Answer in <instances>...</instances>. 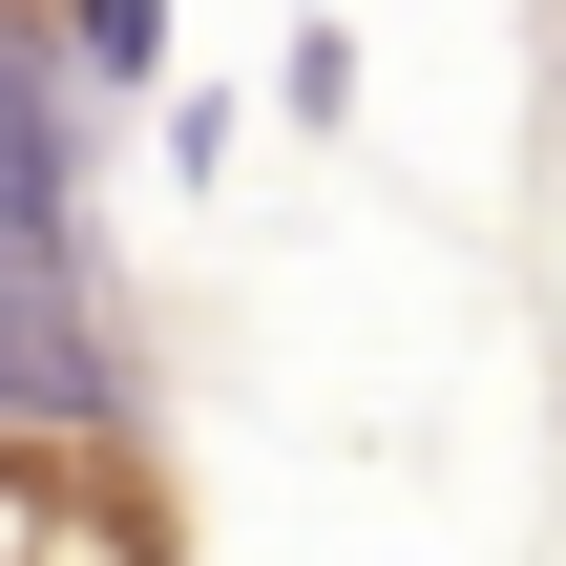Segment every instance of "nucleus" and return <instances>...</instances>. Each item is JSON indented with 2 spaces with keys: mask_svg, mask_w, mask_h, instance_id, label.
Here are the masks:
<instances>
[{
  "mask_svg": "<svg viewBox=\"0 0 566 566\" xmlns=\"http://www.w3.org/2000/svg\"><path fill=\"white\" fill-rule=\"evenodd\" d=\"M0 420H42V441H126V315H105L84 231H0Z\"/></svg>",
  "mask_w": 566,
  "mask_h": 566,
  "instance_id": "f257e3e1",
  "label": "nucleus"
},
{
  "mask_svg": "<svg viewBox=\"0 0 566 566\" xmlns=\"http://www.w3.org/2000/svg\"><path fill=\"white\" fill-rule=\"evenodd\" d=\"M0 566H189L168 462H147V441H42V420H0Z\"/></svg>",
  "mask_w": 566,
  "mask_h": 566,
  "instance_id": "f03ea898",
  "label": "nucleus"
},
{
  "mask_svg": "<svg viewBox=\"0 0 566 566\" xmlns=\"http://www.w3.org/2000/svg\"><path fill=\"white\" fill-rule=\"evenodd\" d=\"M0 231H84V126H63V42L0 21Z\"/></svg>",
  "mask_w": 566,
  "mask_h": 566,
  "instance_id": "7ed1b4c3",
  "label": "nucleus"
},
{
  "mask_svg": "<svg viewBox=\"0 0 566 566\" xmlns=\"http://www.w3.org/2000/svg\"><path fill=\"white\" fill-rule=\"evenodd\" d=\"M21 21L63 42V84H126V105L168 84V0H21Z\"/></svg>",
  "mask_w": 566,
  "mask_h": 566,
  "instance_id": "20e7f679",
  "label": "nucleus"
},
{
  "mask_svg": "<svg viewBox=\"0 0 566 566\" xmlns=\"http://www.w3.org/2000/svg\"><path fill=\"white\" fill-rule=\"evenodd\" d=\"M273 105H294V126H357V42H336V21H294V63H273Z\"/></svg>",
  "mask_w": 566,
  "mask_h": 566,
  "instance_id": "39448f33",
  "label": "nucleus"
},
{
  "mask_svg": "<svg viewBox=\"0 0 566 566\" xmlns=\"http://www.w3.org/2000/svg\"><path fill=\"white\" fill-rule=\"evenodd\" d=\"M294 21H336V0H294Z\"/></svg>",
  "mask_w": 566,
  "mask_h": 566,
  "instance_id": "423d86ee",
  "label": "nucleus"
},
{
  "mask_svg": "<svg viewBox=\"0 0 566 566\" xmlns=\"http://www.w3.org/2000/svg\"><path fill=\"white\" fill-rule=\"evenodd\" d=\"M0 21H21V0H0Z\"/></svg>",
  "mask_w": 566,
  "mask_h": 566,
  "instance_id": "0eeeda50",
  "label": "nucleus"
}]
</instances>
